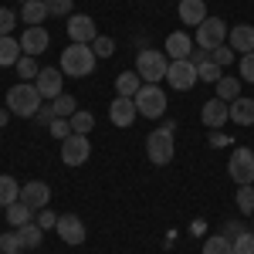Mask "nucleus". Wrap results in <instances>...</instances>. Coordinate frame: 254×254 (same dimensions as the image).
Wrapping results in <instances>:
<instances>
[{
  "instance_id": "23",
  "label": "nucleus",
  "mask_w": 254,
  "mask_h": 254,
  "mask_svg": "<svg viewBox=\"0 0 254 254\" xmlns=\"http://www.w3.org/2000/svg\"><path fill=\"white\" fill-rule=\"evenodd\" d=\"M44 17H51L48 7H44V0H31V3H24V10H20V20H24L27 27H41Z\"/></svg>"
},
{
  "instance_id": "35",
  "label": "nucleus",
  "mask_w": 254,
  "mask_h": 254,
  "mask_svg": "<svg viewBox=\"0 0 254 254\" xmlns=\"http://www.w3.org/2000/svg\"><path fill=\"white\" fill-rule=\"evenodd\" d=\"M234 244V254H254V234L251 231H241L237 237H231Z\"/></svg>"
},
{
  "instance_id": "19",
  "label": "nucleus",
  "mask_w": 254,
  "mask_h": 254,
  "mask_svg": "<svg viewBox=\"0 0 254 254\" xmlns=\"http://www.w3.org/2000/svg\"><path fill=\"white\" fill-rule=\"evenodd\" d=\"M20 58H24L20 41H14L10 34H3V38H0V68H14Z\"/></svg>"
},
{
  "instance_id": "25",
  "label": "nucleus",
  "mask_w": 254,
  "mask_h": 254,
  "mask_svg": "<svg viewBox=\"0 0 254 254\" xmlns=\"http://www.w3.org/2000/svg\"><path fill=\"white\" fill-rule=\"evenodd\" d=\"M20 200V183L14 176H0V207H10V203H17Z\"/></svg>"
},
{
  "instance_id": "22",
  "label": "nucleus",
  "mask_w": 254,
  "mask_h": 254,
  "mask_svg": "<svg viewBox=\"0 0 254 254\" xmlns=\"http://www.w3.org/2000/svg\"><path fill=\"white\" fill-rule=\"evenodd\" d=\"M3 214H7V224H10L14 231L34 220V210H31V207H27L24 200H17V203H10V207H3Z\"/></svg>"
},
{
  "instance_id": "46",
  "label": "nucleus",
  "mask_w": 254,
  "mask_h": 254,
  "mask_svg": "<svg viewBox=\"0 0 254 254\" xmlns=\"http://www.w3.org/2000/svg\"><path fill=\"white\" fill-rule=\"evenodd\" d=\"M7 119H10V109H0V126H7Z\"/></svg>"
},
{
  "instance_id": "11",
  "label": "nucleus",
  "mask_w": 254,
  "mask_h": 254,
  "mask_svg": "<svg viewBox=\"0 0 254 254\" xmlns=\"http://www.w3.org/2000/svg\"><path fill=\"white\" fill-rule=\"evenodd\" d=\"M139 109H136V98H126V95H116V102L109 105V119L116 122L119 129H129L136 122Z\"/></svg>"
},
{
  "instance_id": "6",
  "label": "nucleus",
  "mask_w": 254,
  "mask_h": 254,
  "mask_svg": "<svg viewBox=\"0 0 254 254\" xmlns=\"http://www.w3.org/2000/svg\"><path fill=\"white\" fill-rule=\"evenodd\" d=\"M220 44H227V24L220 17H207L200 27H196V48L203 51H214Z\"/></svg>"
},
{
  "instance_id": "45",
  "label": "nucleus",
  "mask_w": 254,
  "mask_h": 254,
  "mask_svg": "<svg viewBox=\"0 0 254 254\" xmlns=\"http://www.w3.org/2000/svg\"><path fill=\"white\" fill-rule=\"evenodd\" d=\"M241 231H244V227H241V224H237V220H231V224H227V227H224V234H227V237H237V234H241Z\"/></svg>"
},
{
  "instance_id": "30",
  "label": "nucleus",
  "mask_w": 254,
  "mask_h": 254,
  "mask_svg": "<svg viewBox=\"0 0 254 254\" xmlns=\"http://www.w3.org/2000/svg\"><path fill=\"white\" fill-rule=\"evenodd\" d=\"M237 210L244 217L254 214V183H244V187H237Z\"/></svg>"
},
{
  "instance_id": "1",
  "label": "nucleus",
  "mask_w": 254,
  "mask_h": 254,
  "mask_svg": "<svg viewBox=\"0 0 254 254\" xmlns=\"http://www.w3.org/2000/svg\"><path fill=\"white\" fill-rule=\"evenodd\" d=\"M95 51H92V44H68L64 51H61V75H68V78H88L92 71H95Z\"/></svg>"
},
{
  "instance_id": "18",
  "label": "nucleus",
  "mask_w": 254,
  "mask_h": 254,
  "mask_svg": "<svg viewBox=\"0 0 254 254\" xmlns=\"http://www.w3.org/2000/svg\"><path fill=\"white\" fill-rule=\"evenodd\" d=\"M180 20L183 24H190V27H200L203 20H207V3L203 0H180Z\"/></svg>"
},
{
  "instance_id": "42",
  "label": "nucleus",
  "mask_w": 254,
  "mask_h": 254,
  "mask_svg": "<svg viewBox=\"0 0 254 254\" xmlns=\"http://www.w3.org/2000/svg\"><path fill=\"white\" fill-rule=\"evenodd\" d=\"M38 227H41V231L58 227V214H51V210H38Z\"/></svg>"
},
{
  "instance_id": "21",
  "label": "nucleus",
  "mask_w": 254,
  "mask_h": 254,
  "mask_svg": "<svg viewBox=\"0 0 254 254\" xmlns=\"http://www.w3.org/2000/svg\"><path fill=\"white\" fill-rule=\"evenodd\" d=\"M231 122H237V126H254V98H234L231 102Z\"/></svg>"
},
{
  "instance_id": "37",
  "label": "nucleus",
  "mask_w": 254,
  "mask_h": 254,
  "mask_svg": "<svg viewBox=\"0 0 254 254\" xmlns=\"http://www.w3.org/2000/svg\"><path fill=\"white\" fill-rule=\"evenodd\" d=\"M17 251H24L20 248V234L17 231H7V234L0 237V254H17Z\"/></svg>"
},
{
  "instance_id": "10",
  "label": "nucleus",
  "mask_w": 254,
  "mask_h": 254,
  "mask_svg": "<svg viewBox=\"0 0 254 254\" xmlns=\"http://www.w3.org/2000/svg\"><path fill=\"white\" fill-rule=\"evenodd\" d=\"M227 119H231V102H224V98H210V102H203V109H200V122H203L207 129H220V126H227Z\"/></svg>"
},
{
  "instance_id": "14",
  "label": "nucleus",
  "mask_w": 254,
  "mask_h": 254,
  "mask_svg": "<svg viewBox=\"0 0 254 254\" xmlns=\"http://www.w3.org/2000/svg\"><path fill=\"white\" fill-rule=\"evenodd\" d=\"M38 92L44 102H55V98L61 95V85H64V75H61V68H41V75H38Z\"/></svg>"
},
{
  "instance_id": "34",
  "label": "nucleus",
  "mask_w": 254,
  "mask_h": 254,
  "mask_svg": "<svg viewBox=\"0 0 254 254\" xmlns=\"http://www.w3.org/2000/svg\"><path fill=\"white\" fill-rule=\"evenodd\" d=\"M44 7H48V14H55V17H71L75 0H44Z\"/></svg>"
},
{
  "instance_id": "8",
  "label": "nucleus",
  "mask_w": 254,
  "mask_h": 254,
  "mask_svg": "<svg viewBox=\"0 0 254 254\" xmlns=\"http://www.w3.org/2000/svg\"><path fill=\"white\" fill-rule=\"evenodd\" d=\"M88 156H92V142H88V136L71 132V136L61 142V163H64V166H81Z\"/></svg>"
},
{
  "instance_id": "36",
  "label": "nucleus",
  "mask_w": 254,
  "mask_h": 254,
  "mask_svg": "<svg viewBox=\"0 0 254 254\" xmlns=\"http://www.w3.org/2000/svg\"><path fill=\"white\" fill-rule=\"evenodd\" d=\"M92 51H95V58H112V51H116V41L105 38V34H98L92 41Z\"/></svg>"
},
{
  "instance_id": "17",
  "label": "nucleus",
  "mask_w": 254,
  "mask_h": 254,
  "mask_svg": "<svg viewBox=\"0 0 254 254\" xmlns=\"http://www.w3.org/2000/svg\"><path fill=\"white\" fill-rule=\"evenodd\" d=\"M58 237L64 241V244H81L85 241V224H81L75 214H64V217H58Z\"/></svg>"
},
{
  "instance_id": "38",
  "label": "nucleus",
  "mask_w": 254,
  "mask_h": 254,
  "mask_svg": "<svg viewBox=\"0 0 254 254\" xmlns=\"http://www.w3.org/2000/svg\"><path fill=\"white\" fill-rule=\"evenodd\" d=\"M210 58H214V64H220V68H231V61H234V48H231V44H220V48L210 51Z\"/></svg>"
},
{
  "instance_id": "31",
  "label": "nucleus",
  "mask_w": 254,
  "mask_h": 254,
  "mask_svg": "<svg viewBox=\"0 0 254 254\" xmlns=\"http://www.w3.org/2000/svg\"><path fill=\"white\" fill-rule=\"evenodd\" d=\"M203 254H234V244L227 234H217V237H207L203 244Z\"/></svg>"
},
{
  "instance_id": "39",
  "label": "nucleus",
  "mask_w": 254,
  "mask_h": 254,
  "mask_svg": "<svg viewBox=\"0 0 254 254\" xmlns=\"http://www.w3.org/2000/svg\"><path fill=\"white\" fill-rule=\"evenodd\" d=\"M48 132H51L55 139H61V142H64V139L71 136V119H55V122L48 126Z\"/></svg>"
},
{
  "instance_id": "29",
  "label": "nucleus",
  "mask_w": 254,
  "mask_h": 254,
  "mask_svg": "<svg viewBox=\"0 0 254 254\" xmlns=\"http://www.w3.org/2000/svg\"><path fill=\"white\" fill-rule=\"evenodd\" d=\"M95 129V116L92 112H85V109H78L75 116H71V132H78V136H88Z\"/></svg>"
},
{
  "instance_id": "9",
  "label": "nucleus",
  "mask_w": 254,
  "mask_h": 254,
  "mask_svg": "<svg viewBox=\"0 0 254 254\" xmlns=\"http://www.w3.org/2000/svg\"><path fill=\"white\" fill-rule=\"evenodd\" d=\"M166 81L173 85V92H190L196 81H200V75H196V68L190 64V61H170V71H166Z\"/></svg>"
},
{
  "instance_id": "26",
  "label": "nucleus",
  "mask_w": 254,
  "mask_h": 254,
  "mask_svg": "<svg viewBox=\"0 0 254 254\" xmlns=\"http://www.w3.org/2000/svg\"><path fill=\"white\" fill-rule=\"evenodd\" d=\"M17 234H20V248H24V251H31V248H38V244H41V237H44V231H41L38 224L31 220V224H24V227H17Z\"/></svg>"
},
{
  "instance_id": "32",
  "label": "nucleus",
  "mask_w": 254,
  "mask_h": 254,
  "mask_svg": "<svg viewBox=\"0 0 254 254\" xmlns=\"http://www.w3.org/2000/svg\"><path fill=\"white\" fill-rule=\"evenodd\" d=\"M196 75H200V81H210V85H217V81L224 78V68H220V64H214V58H210V61H203V64L196 68Z\"/></svg>"
},
{
  "instance_id": "7",
  "label": "nucleus",
  "mask_w": 254,
  "mask_h": 254,
  "mask_svg": "<svg viewBox=\"0 0 254 254\" xmlns=\"http://www.w3.org/2000/svg\"><path fill=\"white\" fill-rule=\"evenodd\" d=\"M227 173H231V180L237 187L254 183V153L251 149H234L231 159H227Z\"/></svg>"
},
{
  "instance_id": "40",
  "label": "nucleus",
  "mask_w": 254,
  "mask_h": 254,
  "mask_svg": "<svg viewBox=\"0 0 254 254\" xmlns=\"http://www.w3.org/2000/svg\"><path fill=\"white\" fill-rule=\"evenodd\" d=\"M14 24H17V14H14L10 7H0V38H3V34H10V31H14Z\"/></svg>"
},
{
  "instance_id": "16",
  "label": "nucleus",
  "mask_w": 254,
  "mask_h": 254,
  "mask_svg": "<svg viewBox=\"0 0 254 254\" xmlns=\"http://www.w3.org/2000/svg\"><path fill=\"white\" fill-rule=\"evenodd\" d=\"M48 44H51V34H48L44 27H27V31L20 34V48H24V55H31V58L44 55Z\"/></svg>"
},
{
  "instance_id": "44",
  "label": "nucleus",
  "mask_w": 254,
  "mask_h": 254,
  "mask_svg": "<svg viewBox=\"0 0 254 254\" xmlns=\"http://www.w3.org/2000/svg\"><path fill=\"white\" fill-rule=\"evenodd\" d=\"M190 64H193V68H200V64H203V61H210V51H203V48H193V51H190Z\"/></svg>"
},
{
  "instance_id": "50",
  "label": "nucleus",
  "mask_w": 254,
  "mask_h": 254,
  "mask_svg": "<svg viewBox=\"0 0 254 254\" xmlns=\"http://www.w3.org/2000/svg\"><path fill=\"white\" fill-rule=\"evenodd\" d=\"M251 98H254V95H251Z\"/></svg>"
},
{
  "instance_id": "20",
  "label": "nucleus",
  "mask_w": 254,
  "mask_h": 254,
  "mask_svg": "<svg viewBox=\"0 0 254 254\" xmlns=\"http://www.w3.org/2000/svg\"><path fill=\"white\" fill-rule=\"evenodd\" d=\"M231 48L241 51V55H251L254 51V27L251 24H237L231 31Z\"/></svg>"
},
{
  "instance_id": "49",
  "label": "nucleus",
  "mask_w": 254,
  "mask_h": 254,
  "mask_svg": "<svg viewBox=\"0 0 254 254\" xmlns=\"http://www.w3.org/2000/svg\"><path fill=\"white\" fill-rule=\"evenodd\" d=\"M17 254H24V251H17Z\"/></svg>"
},
{
  "instance_id": "41",
  "label": "nucleus",
  "mask_w": 254,
  "mask_h": 254,
  "mask_svg": "<svg viewBox=\"0 0 254 254\" xmlns=\"http://www.w3.org/2000/svg\"><path fill=\"white\" fill-rule=\"evenodd\" d=\"M241 78L254 85V51L251 55H241Z\"/></svg>"
},
{
  "instance_id": "12",
  "label": "nucleus",
  "mask_w": 254,
  "mask_h": 254,
  "mask_svg": "<svg viewBox=\"0 0 254 254\" xmlns=\"http://www.w3.org/2000/svg\"><path fill=\"white\" fill-rule=\"evenodd\" d=\"M68 38L75 41V44H92V41L98 38L95 20L88 17V14H71V17H68Z\"/></svg>"
},
{
  "instance_id": "48",
  "label": "nucleus",
  "mask_w": 254,
  "mask_h": 254,
  "mask_svg": "<svg viewBox=\"0 0 254 254\" xmlns=\"http://www.w3.org/2000/svg\"><path fill=\"white\" fill-rule=\"evenodd\" d=\"M0 214H3V207H0Z\"/></svg>"
},
{
  "instance_id": "4",
  "label": "nucleus",
  "mask_w": 254,
  "mask_h": 254,
  "mask_svg": "<svg viewBox=\"0 0 254 254\" xmlns=\"http://www.w3.org/2000/svg\"><path fill=\"white\" fill-rule=\"evenodd\" d=\"M166 71H170V58H166V51H153V48L139 51L136 75L146 81V85H156L159 78H166Z\"/></svg>"
},
{
  "instance_id": "43",
  "label": "nucleus",
  "mask_w": 254,
  "mask_h": 254,
  "mask_svg": "<svg viewBox=\"0 0 254 254\" xmlns=\"http://www.w3.org/2000/svg\"><path fill=\"white\" fill-rule=\"evenodd\" d=\"M55 119H58V116H55V109H51V102H44V105L38 109V122H41V126H51Z\"/></svg>"
},
{
  "instance_id": "15",
  "label": "nucleus",
  "mask_w": 254,
  "mask_h": 254,
  "mask_svg": "<svg viewBox=\"0 0 254 254\" xmlns=\"http://www.w3.org/2000/svg\"><path fill=\"white\" fill-rule=\"evenodd\" d=\"M196 48V41L190 38V34H183V31H173L170 38H166V44H163V51H166V58L170 61H183L190 58V51Z\"/></svg>"
},
{
  "instance_id": "47",
  "label": "nucleus",
  "mask_w": 254,
  "mask_h": 254,
  "mask_svg": "<svg viewBox=\"0 0 254 254\" xmlns=\"http://www.w3.org/2000/svg\"><path fill=\"white\" fill-rule=\"evenodd\" d=\"M20 3H31V0H20Z\"/></svg>"
},
{
  "instance_id": "5",
  "label": "nucleus",
  "mask_w": 254,
  "mask_h": 254,
  "mask_svg": "<svg viewBox=\"0 0 254 254\" xmlns=\"http://www.w3.org/2000/svg\"><path fill=\"white\" fill-rule=\"evenodd\" d=\"M136 109H139V116H146V119H159L166 112V92L159 85L142 81V88L136 92Z\"/></svg>"
},
{
  "instance_id": "3",
  "label": "nucleus",
  "mask_w": 254,
  "mask_h": 254,
  "mask_svg": "<svg viewBox=\"0 0 254 254\" xmlns=\"http://www.w3.org/2000/svg\"><path fill=\"white\" fill-rule=\"evenodd\" d=\"M173 122H166V126H159V129H153L149 136H146V156L153 159L156 166H166L170 159H173L176 153V139H173Z\"/></svg>"
},
{
  "instance_id": "13",
  "label": "nucleus",
  "mask_w": 254,
  "mask_h": 254,
  "mask_svg": "<svg viewBox=\"0 0 254 254\" xmlns=\"http://www.w3.org/2000/svg\"><path fill=\"white\" fill-rule=\"evenodd\" d=\"M20 200L31 207V210H44L48 200H51V187L41 183V180H31V183H20Z\"/></svg>"
},
{
  "instance_id": "28",
  "label": "nucleus",
  "mask_w": 254,
  "mask_h": 254,
  "mask_svg": "<svg viewBox=\"0 0 254 254\" xmlns=\"http://www.w3.org/2000/svg\"><path fill=\"white\" fill-rule=\"evenodd\" d=\"M217 98H224V102H234V98H241V78H224L217 81Z\"/></svg>"
},
{
  "instance_id": "27",
  "label": "nucleus",
  "mask_w": 254,
  "mask_h": 254,
  "mask_svg": "<svg viewBox=\"0 0 254 254\" xmlns=\"http://www.w3.org/2000/svg\"><path fill=\"white\" fill-rule=\"evenodd\" d=\"M51 109H55L58 119H71L75 112H78V102H75V95H64V92H61V95L51 102Z\"/></svg>"
},
{
  "instance_id": "24",
  "label": "nucleus",
  "mask_w": 254,
  "mask_h": 254,
  "mask_svg": "<svg viewBox=\"0 0 254 254\" xmlns=\"http://www.w3.org/2000/svg\"><path fill=\"white\" fill-rule=\"evenodd\" d=\"M142 88V78H139L136 71H122V75H116V92L126 98H136V92Z\"/></svg>"
},
{
  "instance_id": "2",
  "label": "nucleus",
  "mask_w": 254,
  "mask_h": 254,
  "mask_svg": "<svg viewBox=\"0 0 254 254\" xmlns=\"http://www.w3.org/2000/svg\"><path fill=\"white\" fill-rule=\"evenodd\" d=\"M41 105H44V98H41L38 85H31V81H20V85H14V88L7 92V109H10L14 116H20V119L38 116Z\"/></svg>"
},
{
  "instance_id": "33",
  "label": "nucleus",
  "mask_w": 254,
  "mask_h": 254,
  "mask_svg": "<svg viewBox=\"0 0 254 254\" xmlns=\"http://www.w3.org/2000/svg\"><path fill=\"white\" fill-rule=\"evenodd\" d=\"M14 68H17V75H20V78H24V81H31V78H38V75H41L38 61L31 58V55H24V58H20L17 64H14Z\"/></svg>"
}]
</instances>
